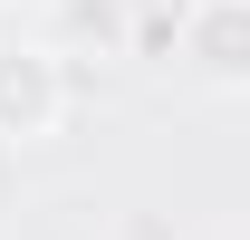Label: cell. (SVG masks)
Instances as JSON below:
<instances>
[{
	"mask_svg": "<svg viewBox=\"0 0 250 240\" xmlns=\"http://www.w3.org/2000/svg\"><path fill=\"white\" fill-rule=\"evenodd\" d=\"M241 0H192V58L212 67V77H241Z\"/></svg>",
	"mask_w": 250,
	"mask_h": 240,
	"instance_id": "cell-2",
	"label": "cell"
},
{
	"mask_svg": "<svg viewBox=\"0 0 250 240\" xmlns=\"http://www.w3.org/2000/svg\"><path fill=\"white\" fill-rule=\"evenodd\" d=\"M67 116V67L48 48H0V135L29 144V135H58Z\"/></svg>",
	"mask_w": 250,
	"mask_h": 240,
	"instance_id": "cell-1",
	"label": "cell"
}]
</instances>
